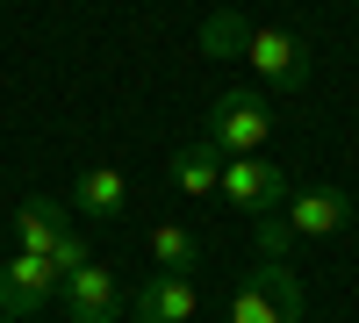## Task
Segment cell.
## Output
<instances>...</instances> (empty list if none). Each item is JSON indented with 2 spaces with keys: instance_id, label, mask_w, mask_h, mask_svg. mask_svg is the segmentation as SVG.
<instances>
[{
  "instance_id": "obj_2",
  "label": "cell",
  "mask_w": 359,
  "mask_h": 323,
  "mask_svg": "<svg viewBox=\"0 0 359 323\" xmlns=\"http://www.w3.org/2000/svg\"><path fill=\"white\" fill-rule=\"evenodd\" d=\"M223 323H302V280H294V266L287 259H259L237 280Z\"/></svg>"
},
{
  "instance_id": "obj_4",
  "label": "cell",
  "mask_w": 359,
  "mask_h": 323,
  "mask_svg": "<svg viewBox=\"0 0 359 323\" xmlns=\"http://www.w3.org/2000/svg\"><path fill=\"white\" fill-rule=\"evenodd\" d=\"M216 194H230V209H245V216H273L280 201H287V165H273L266 151L223 158V187Z\"/></svg>"
},
{
  "instance_id": "obj_5",
  "label": "cell",
  "mask_w": 359,
  "mask_h": 323,
  "mask_svg": "<svg viewBox=\"0 0 359 323\" xmlns=\"http://www.w3.org/2000/svg\"><path fill=\"white\" fill-rule=\"evenodd\" d=\"M57 309H65V323H115L130 302H123V287H115L108 266H79L57 280Z\"/></svg>"
},
{
  "instance_id": "obj_14",
  "label": "cell",
  "mask_w": 359,
  "mask_h": 323,
  "mask_svg": "<svg viewBox=\"0 0 359 323\" xmlns=\"http://www.w3.org/2000/svg\"><path fill=\"white\" fill-rule=\"evenodd\" d=\"M259 223V259H287L294 252V230H287V216L273 209V216H252Z\"/></svg>"
},
{
  "instance_id": "obj_16",
  "label": "cell",
  "mask_w": 359,
  "mask_h": 323,
  "mask_svg": "<svg viewBox=\"0 0 359 323\" xmlns=\"http://www.w3.org/2000/svg\"><path fill=\"white\" fill-rule=\"evenodd\" d=\"M0 323H22V316H0Z\"/></svg>"
},
{
  "instance_id": "obj_12",
  "label": "cell",
  "mask_w": 359,
  "mask_h": 323,
  "mask_svg": "<svg viewBox=\"0 0 359 323\" xmlns=\"http://www.w3.org/2000/svg\"><path fill=\"white\" fill-rule=\"evenodd\" d=\"M151 259H158V273H194L201 266V245H194L187 223H158L151 230Z\"/></svg>"
},
{
  "instance_id": "obj_3",
  "label": "cell",
  "mask_w": 359,
  "mask_h": 323,
  "mask_svg": "<svg viewBox=\"0 0 359 323\" xmlns=\"http://www.w3.org/2000/svg\"><path fill=\"white\" fill-rule=\"evenodd\" d=\"M237 57H252V72H259L266 94H294V86L309 79V43L294 36V29H259V22H252Z\"/></svg>"
},
{
  "instance_id": "obj_7",
  "label": "cell",
  "mask_w": 359,
  "mask_h": 323,
  "mask_svg": "<svg viewBox=\"0 0 359 323\" xmlns=\"http://www.w3.org/2000/svg\"><path fill=\"white\" fill-rule=\"evenodd\" d=\"M194 309H201L194 273H151L130 295V323H194Z\"/></svg>"
},
{
  "instance_id": "obj_15",
  "label": "cell",
  "mask_w": 359,
  "mask_h": 323,
  "mask_svg": "<svg viewBox=\"0 0 359 323\" xmlns=\"http://www.w3.org/2000/svg\"><path fill=\"white\" fill-rule=\"evenodd\" d=\"M50 266H57V280L79 273V266H94V245H86L79 230H65V238H57V252H50Z\"/></svg>"
},
{
  "instance_id": "obj_1",
  "label": "cell",
  "mask_w": 359,
  "mask_h": 323,
  "mask_svg": "<svg viewBox=\"0 0 359 323\" xmlns=\"http://www.w3.org/2000/svg\"><path fill=\"white\" fill-rule=\"evenodd\" d=\"M201 137L216 144L223 158L266 151V137H273V94H266V86H230V94H216V101H208Z\"/></svg>"
},
{
  "instance_id": "obj_13",
  "label": "cell",
  "mask_w": 359,
  "mask_h": 323,
  "mask_svg": "<svg viewBox=\"0 0 359 323\" xmlns=\"http://www.w3.org/2000/svg\"><path fill=\"white\" fill-rule=\"evenodd\" d=\"M245 29H252V22H245V15H230V8H223V15H208V22H201V50H208V57L245 50Z\"/></svg>"
},
{
  "instance_id": "obj_9",
  "label": "cell",
  "mask_w": 359,
  "mask_h": 323,
  "mask_svg": "<svg viewBox=\"0 0 359 323\" xmlns=\"http://www.w3.org/2000/svg\"><path fill=\"white\" fill-rule=\"evenodd\" d=\"M165 172H172V187L187 194V201H208V194L223 187V151H216L208 137H194V144H180V151H172Z\"/></svg>"
},
{
  "instance_id": "obj_11",
  "label": "cell",
  "mask_w": 359,
  "mask_h": 323,
  "mask_svg": "<svg viewBox=\"0 0 359 323\" xmlns=\"http://www.w3.org/2000/svg\"><path fill=\"white\" fill-rule=\"evenodd\" d=\"M57 238H65V216H57V201H22V209H15V245H22V252L50 259Z\"/></svg>"
},
{
  "instance_id": "obj_8",
  "label": "cell",
  "mask_w": 359,
  "mask_h": 323,
  "mask_svg": "<svg viewBox=\"0 0 359 323\" xmlns=\"http://www.w3.org/2000/svg\"><path fill=\"white\" fill-rule=\"evenodd\" d=\"M280 216H287L294 238H331V230L352 223V194L345 187H302V194L280 201Z\"/></svg>"
},
{
  "instance_id": "obj_10",
  "label": "cell",
  "mask_w": 359,
  "mask_h": 323,
  "mask_svg": "<svg viewBox=\"0 0 359 323\" xmlns=\"http://www.w3.org/2000/svg\"><path fill=\"white\" fill-rule=\"evenodd\" d=\"M123 201H130V180H123L115 165H86L79 180H72V209L94 216V223H115V216H123Z\"/></svg>"
},
{
  "instance_id": "obj_6",
  "label": "cell",
  "mask_w": 359,
  "mask_h": 323,
  "mask_svg": "<svg viewBox=\"0 0 359 323\" xmlns=\"http://www.w3.org/2000/svg\"><path fill=\"white\" fill-rule=\"evenodd\" d=\"M43 302H57V266L36 252H15L0 266V316H36Z\"/></svg>"
}]
</instances>
